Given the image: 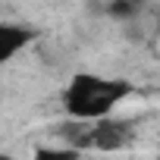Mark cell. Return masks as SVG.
<instances>
[{"mask_svg":"<svg viewBox=\"0 0 160 160\" xmlns=\"http://www.w3.org/2000/svg\"><path fill=\"white\" fill-rule=\"evenodd\" d=\"M0 160H16V157H10V154H3V151H0Z\"/></svg>","mask_w":160,"mask_h":160,"instance_id":"6","label":"cell"},{"mask_svg":"<svg viewBox=\"0 0 160 160\" xmlns=\"http://www.w3.org/2000/svg\"><path fill=\"white\" fill-rule=\"evenodd\" d=\"M78 157H82V151L72 144H41L35 148L32 160H78Z\"/></svg>","mask_w":160,"mask_h":160,"instance_id":"4","label":"cell"},{"mask_svg":"<svg viewBox=\"0 0 160 160\" xmlns=\"http://www.w3.org/2000/svg\"><path fill=\"white\" fill-rule=\"evenodd\" d=\"M138 3H141V0H113V3H110V16H116V19H129V16H135Z\"/></svg>","mask_w":160,"mask_h":160,"instance_id":"5","label":"cell"},{"mask_svg":"<svg viewBox=\"0 0 160 160\" xmlns=\"http://www.w3.org/2000/svg\"><path fill=\"white\" fill-rule=\"evenodd\" d=\"M129 138H132V126L122 119H113L110 113L101 119H91L88 126V148H98V151H119L129 144Z\"/></svg>","mask_w":160,"mask_h":160,"instance_id":"2","label":"cell"},{"mask_svg":"<svg viewBox=\"0 0 160 160\" xmlns=\"http://www.w3.org/2000/svg\"><path fill=\"white\" fill-rule=\"evenodd\" d=\"M132 94V82L126 78H104L94 72H78L63 91V107L72 119H101L116 110Z\"/></svg>","mask_w":160,"mask_h":160,"instance_id":"1","label":"cell"},{"mask_svg":"<svg viewBox=\"0 0 160 160\" xmlns=\"http://www.w3.org/2000/svg\"><path fill=\"white\" fill-rule=\"evenodd\" d=\"M35 41V32L16 22H0V63H10Z\"/></svg>","mask_w":160,"mask_h":160,"instance_id":"3","label":"cell"}]
</instances>
